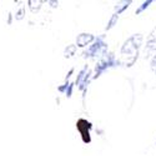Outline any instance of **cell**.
<instances>
[{"mask_svg":"<svg viewBox=\"0 0 156 156\" xmlns=\"http://www.w3.org/2000/svg\"><path fill=\"white\" fill-rule=\"evenodd\" d=\"M152 3H154L152 0H146V2H144V3H142V4H141V5H140L137 9H136L135 14H136V15H140L141 12H142V11H145V10H146V9H147V8H149V6H150Z\"/></svg>","mask_w":156,"mask_h":156,"instance_id":"cell-8","label":"cell"},{"mask_svg":"<svg viewBox=\"0 0 156 156\" xmlns=\"http://www.w3.org/2000/svg\"><path fill=\"white\" fill-rule=\"evenodd\" d=\"M76 127L79 130V133L81 135V139L85 144H90L91 142V136H90V130H91L93 125L90 121L85 120V119H79L76 122Z\"/></svg>","mask_w":156,"mask_h":156,"instance_id":"cell-4","label":"cell"},{"mask_svg":"<svg viewBox=\"0 0 156 156\" xmlns=\"http://www.w3.org/2000/svg\"><path fill=\"white\" fill-rule=\"evenodd\" d=\"M156 51V28L150 33L149 37H147V41H146V49H145V53H155Z\"/></svg>","mask_w":156,"mask_h":156,"instance_id":"cell-6","label":"cell"},{"mask_svg":"<svg viewBox=\"0 0 156 156\" xmlns=\"http://www.w3.org/2000/svg\"><path fill=\"white\" fill-rule=\"evenodd\" d=\"M142 44V35L141 34H134L130 36L127 40L124 43L121 51H120V60L119 64H122L124 66H133L139 56V50Z\"/></svg>","mask_w":156,"mask_h":156,"instance_id":"cell-1","label":"cell"},{"mask_svg":"<svg viewBox=\"0 0 156 156\" xmlns=\"http://www.w3.org/2000/svg\"><path fill=\"white\" fill-rule=\"evenodd\" d=\"M76 53V45H68V48L64 51V56L65 58H71Z\"/></svg>","mask_w":156,"mask_h":156,"instance_id":"cell-9","label":"cell"},{"mask_svg":"<svg viewBox=\"0 0 156 156\" xmlns=\"http://www.w3.org/2000/svg\"><path fill=\"white\" fill-rule=\"evenodd\" d=\"M133 4V2L131 0H125V2H121V3H119V4H116V6H115V14H118V15H120V14H122V12Z\"/></svg>","mask_w":156,"mask_h":156,"instance_id":"cell-7","label":"cell"},{"mask_svg":"<svg viewBox=\"0 0 156 156\" xmlns=\"http://www.w3.org/2000/svg\"><path fill=\"white\" fill-rule=\"evenodd\" d=\"M155 73H156V70H155Z\"/></svg>","mask_w":156,"mask_h":156,"instance_id":"cell-15","label":"cell"},{"mask_svg":"<svg viewBox=\"0 0 156 156\" xmlns=\"http://www.w3.org/2000/svg\"><path fill=\"white\" fill-rule=\"evenodd\" d=\"M151 68H152V70H156V55L151 60Z\"/></svg>","mask_w":156,"mask_h":156,"instance_id":"cell-12","label":"cell"},{"mask_svg":"<svg viewBox=\"0 0 156 156\" xmlns=\"http://www.w3.org/2000/svg\"><path fill=\"white\" fill-rule=\"evenodd\" d=\"M73 73H74V69H70V71H69V74H68V75H66V80H68V79H69V77H70V76H71V75H73Z\"/></svg>","mask_w":156,"mask_h":156,"instance_id":"cell-14","label":"cell"},{"mask_svg":"<svg viewBox=\"0 0 156 156\" xmlns=\"http://www.w3.org/2000/svg\"><path fill=\"white\" fill-rule=\"evenodd\" d=\"M108 44L104 41V35L99 36L94 40V44L87 49V51L84 53V58H96V56H104L106 54Z\"/></svg>","mask_w":156,"mask_h":156,"instance_id":"cell-2","label":"cell"},{"mask_svg":"<svg viewBox=\"0 0 156 156\" xmlns=\"http://www.w3.org/2000/svg\"><path fill=\"white\" fill-rule=\"evenodd\" d=\"M68 85H69V83H68V84H65L64 86H60V87H59V91H61V93H62V91H66Z\"/></svg>","mask_w":156,"mask_h":156,"instance_id":"cell-13","label":"cell"},{"mask_svg":"<svg viewBox=\"0 0 156 156\" xmlns=\"http://www.w3.org/2000/svg\"><path fill=\"white\" fill-rule=\"evenodd\" d=\"M95 40V36L93 34H89V33H83L79 36L76 37V45L80 46V48H85L86 45L91 44Z\"/></svg>","mask_w":156,"mask_h":156,"instance_id":"cell-5","label":"cell"},{"mask_svg":"<svg viewBox=\"0 0 156 156\" xmlns=\"http://www.w3.org/2000/svg\"><path fill=\"white\" fill-rule=\"evenodd\" d=\"M118 20H119V15L118 14H112V16L110 18V20H109V23H108V25H106V30H110V29H112L116 24H118Z\"/></svg>","mask_w":156,"mask_h":156,"instance_id":"cell-10","label":"cell"},{"mask_svg":"<svg viewBox=\"0 0 156 156\" xmlns=\"http://www.w3.org/2000/svg\"><path fill=\"white\" fill-rule=\"evenodd\" d=\"M73 89H74V84L70 83V84L68 85V89H66V96H68V98H71V95H73Z\"/></svg>","mask_w":156,"mask_h":156,"instance_id":"cell-11","label":"cell"},{"mask_svg":"<svg viewBox=\"0 0 156 156\" xmlns=\"http://www.w3.org/2000/svg\"><path fill=\"white\" fill-rule=\"evenodd\" d=\"M116 65H119V60L115 59V55L112 53H109V54H105L104 58L96 64L95 66V73H94V79L99 77L104 71H106L108 69L110 68H114Z\"/></svg>","mask_w":156,"mask_h":156,"instance_id":"cell-3","label":"cell"}]
</instances>
